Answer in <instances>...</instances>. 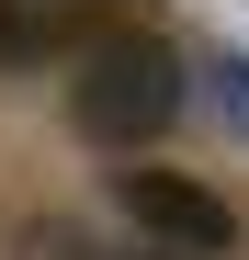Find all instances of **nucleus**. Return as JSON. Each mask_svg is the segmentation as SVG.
I'll return each mask as SVG.
<instances>
[{
  "label": "nucleus",
  "instance_id": "nucleus-1",
  "mask_svg": "<svg viewBox=\"0 0 249 260\" xmlns=\"http://www.w3.org/2000/svg\"><path fill=\"white\" fill-rule=\"evenodd\" d=\"M68 124L91 147H147L181 124V57L159 46V34H102L91 57L68 79Z\"/></svg>",
  "mask_w": 249,
  "mask_h": 260
},
{
  "label": "nucleus",
  "instance_id": "nucleus-2",
  "mask_svg": "<svg viewBox=\"0 0 249 260\" xmlns=\"http://www.w3.org/2000/svg\"><path fill=\"white\" fill-rule=\"evenodd\" d=\"M124 215H136V226H147L159 249H193V260L238 249V215H227V192L181 181V170H136V181H124Z\"/></svg>",
  "mask_w": 249,
  "mask_h": 260
},
{
  "label": "nucleus",
  "instance_id": "nucleus-3",
  "mask_svg": "<svg viewBox=\"0 0 249 260\" xmlns=\"http://www.w3.org/2000/svg\"><path fill=\"white\" fill-rule=\"evenodd\" d=\"M46 46H57V12H46V0H0V68H34Z\"/></svg>",
  "mask_w": 249,
  "mask_h": 260
},
{
  "label": "nucleus",
  "instance_id": "nucleus-4",
  "mask_svg": "<svg viewBox=\"0 0 249 260\" xmlns=\"http://www.w3.org/2000/svg\"><path fill=\"white\" fill-rule=\"evenodd\" d=\"M215 91H227V113H238V136H249V68H215Z\"/></svg>",
  "mask_w": 249,
  "mask_h": 260
}]
</instances>
